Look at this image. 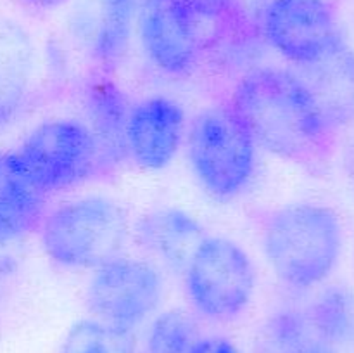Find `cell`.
I'll use <instances>...</instances> for the list:
<instances>
[{
  "label": "cell",
  "instance_id": "obj_1",
  "mask_svg": "<svg viewBox=\"0 0 354 353\" xmlns=\"http://www.w3.org/2000/svg\"><path fill=\"white\" fill-rule=\"evenodd\" d=\"M232 107L256 144L304 168H324L337 132L328 125L296 71L259 68L242 76Z\"/></svg>",
  "mask_w": 354,
  "mask_h": 353
},
{
  "label": "cell",
  "instance_id": "obj_2",
  "mask_svg": "<svg viewBox=\"0 0 354 353\" xmlns=\"http://www.w3.org/2000/svg\"><path fill=\"white\" fill-rule=\"evenodd\" d=\"M344 228L332 208L315 203L283 206L263 228V249L275 275L294 289L328 279L341 260Z\"/></svg>",
  "mask_w": 354,
  "mask_h": 353
},
{
  "label": "cell",
  "instance_id": "obj_3",
  "mask_svg": "<svg viewBox=\"0 0 354 353\" xmlns=\"http://www.w3.org/2000/svg\"><path fill=\"white\" fill-rule=\"evenodd\" d=\"M41 244L52 262L71 269H97L123 253L130 220L107 197H82L55 208L40 225Z\"/></svg>",
  "mask_w": 354,
  "mask_h": 353
},
{
  "label": "cell",
  "instance_id": "obj_4",
  "mask_svg": "<svg viewBox=\"0 0 354 353\" xmlns=\"http://www.w3.org/2000/svg\"><path fill=\"white\" fill-rule=\"evenodd\" d=\"M256 141L232 106L207 107L189 134V159L201 185L228 199L244 189L256 166Z\"/></svg>",
  "mask_w": 354,
  "mask_h": 353
},
{
  "label": "cell",
  "instance_id": "obj_5",
  "mask_svg": "<svg viewBox=\"0 0 354 353\" xmlns=\"http://www.w3.org/2000/svg\"><path fill=\"white\" fill-rule=\"evenodd\" d=\"M189 298L211 320L237 318L252 300L256 270L248 253L225 237H204L185 266Z\"/></svg>",
  "mask_w": 354,
  "mask_h": 353
},
{
  "label": "cell",
  "instance_id": "obj_6",
  "mask_svg": "<svg viewBox=\"0 0 354 353\" xmlns=\"http://www.w3.org/2000/svg\"><path fill=\"white\" fill-rule=\"evenodd\" d=\"M17 152L47 194L76 185L99 168L92 132L75 120L40 123L30 132Z\"/></svg>",
  "mask_w": 354,
  "mask_h": 353
},
{
  "label": "cell",
  "instance_id": "obj_7",
  "mask_svg": "<svg viewBox=\"0 0 354 353\" xmlns=\"http://www.w3.org/2000/svg\"><path fill=\"white\" fill-rule=\"evenodd\" d=\"M261 30L266 42L296 66L317 61L344 40L328 0H268Z\"/></svg>",
  "mask_w": 354,
  "mask_h": 353
},
{
  "label": "cell",
  "instance_id": "obj_8",
  "mask_svg": "<svg viewBox=\"0 0 354 353\" xmlns=\"http://www.w3.org/2000/svg\"><path fill=\"white\" fill-rule=\"evenodd\" d=\"M162 280L147 262L118 258L97 266L86 289L90 311L99 320L133 329L158 308Z\"/></svg>",
  "mask_w": 354,
  "mask_h": 353
},
{
  "label": "cell",
  "instance_id": "obj_9",
  "mask_svg": "<svg viewBox=\"0 0 354 353\" xmlns=\"http://www.w3.org/2000/svg\"><path fill=\"white\" fill-rule=\"evenodd\" d=\"M201 21L180 0H140L137 28L147 57L169 75L189 71L201 51Z\"/></svg>",
  "mask_w": 354,
  "mask_h": 353
},
{
  "label": "cell",
  "instance_id": "obj_10",
  "mask_svg": "<svg viewBox=\"0 0 354 353\" xmlns=\"http://www.w3.org/2000/svg\"><path fill=\"white\" fill-rule=\"evenodd\" d=\"M185 132L182 106L165 96L135 104L127 125L128 154L147 170H162L173 161Z\"/></svg>",
  "mask_w": 354,
  "mask_h": 353
},
{
  "label": "cell",
  "instance_id": "obj_11",
  "mask_svg": "<svg viewBox=\"0 0 354 353\" xmlns=\"http://www.w3.org/2000/svg\"><path fill=\"white\" fill-rule=\"evenodd\" d=\"M48 196L19 152H0V242L19 241L40 227Z\"/></svg>",
  "mask_w": 354,
  "mask_h": 353
},
{
  "label": "cell",
  "instance_id": "obj_12",
  "mask_svg": "<svg viewBox=\"0 0 354 353\" xmlns=\"http://www.w3.org/2000/svg\"><path fill=\"white\" fill-rule=\"evenodd\" d=\"M296 75L306 85L325 120L335 132L354 121V51L342 40L310 64L297 66Z\"/></svg>",
  "mask_w": 354,
  "mask_h": 353
},
{
  "label": "cell",
  "instance_id": "obj_13",
  "mask_svg": "<svg viewBox=\"0 0 354 353\" xmlns=\"http://www.w3.org/2000/svg\"><path fill=\"white\" fill-rule=\"evenodd\" d=\"M90 132L97 144L99 166L118 165L128 154L127 125L130 104L123 90L107 76L90 80L85 90Z\"/></svg>",
  "mask_w": 354,
  "mask_h": 353
},
{
  "label": "cell",
  "instance_id": "obj_14",
  "mask_svg": "<svg viewBox=\"0 0 354 353\" xmlns=\"http://www.w3.org/2000/svg\"><path fill=\"white\" fill-rule=\"evenodd\" d=\"M33 42L19 23L0 19V132L19 116L33 78Z\"/></svg>",
  "mask_w": 354,
  "mask_h": 353
},
{
  "label": "cell",
  "instance_id": "obj_15",
  "mask_svg": "<svg viewBox=\"0 0 354 353\" xmlns=\"http://www.w3.org/2000/svg\"><path fill=\"white\" fill-rule=\"evenodd\" d=\"M142 244L175 270H183L206 235L199 221L176 208L151 211L138 221Z\"/></svg>",
  "mask_w": 354,
  "mask_h": 353
},
{
  "label": "cell",
  "instance_id": "obj_16",
  "mask_svg": "<svg viewBox=\"0 0 354 353\" xmlns=\"http://www.w3.org/2000/svg\"><path fill=\"white\" fill-rule=\"evenodd\" d=\"M140 0H95L90 19V42L104 73L116 68L130 45Z\"/></svg>",
  "mask_w": 354,
  "mask_h": 353
},
{
  "label": "cell",
  "instance_id": "obj_17",
  "mask_svg": "<svg viewBox=\"0 0 354 353\" xmlns=\"http://www.w3.org/2000/svg\"><path fill=\"white\" fill-rule=\"evenodd\" d=\"M315 338L332 346L354 341V293L344 286H328L306 314Z\"/></svg>",
  "mask_w": 354,
  "mask_h": 353
},
{
  "label": "cell",
  "instance_id": "obj_18",
  "mask_svg": "<svg viewBox=\"0 0 354 353\" xmlns=\"http://www.w3.org/2000/svg\"><path fill=\"white\" fill-rule=\"evenodd\" d=\"M135 345L133 329L83 318L69 327L59 353H133Z\"/></svg>",
  "mask_w": 354,
  "mask_h": 353
},
{
  "label": "cell",
  "instance_id": "obj_19",
  "mask_svg": "<svg viewBox=\"0 0 354 353\" xmlns=\"http://www.w3.org/2000/svg\"><path fill=\"white\" fill-rule=\"evenodd\" d=\"M199 327L190 314L166 310L156 317L147 336L149 353H192L199 341Z\"/></svg>",
  "mask_w": 354,
  "mask_h": 353
},
{
  "label": "cell",
  "instance_id": "obj_20",
  "mask_svg": "<svg viewBox=\"0 0 354 353\" xmlns=\"http://www.w3.org/2000/svg\"><path fill=\"white\" fill-rule=\"evenodd\" d=\"M201 19H227L237 9L239 0H180Z\"/></svg>",
  "mask_w": 354,
  "mask_h": 353
},
{
  "label": "cell",
  "instance_id": "obj_21",
  "mask_svg": "<svg viewBox=\"0 0 354 353\" xmlns=\"http://www.w3.org/2000/svg\"><path fill=\"white\" fill-rule=\"evenodd\" d=\"M192 353H242L232 339L221 336H207L201 338L194 346Z\"/></svg>",
  "mask_w": 354,
  "mask_h": 353
},
{
  "label": "cell",
  "instance_id": "obj_22",
  "mask_svg": "<svg viewBox=\"0 0 354 353\" xmlns=\"http://www.w3.org/2000/svg\"><path fill=\"white\" fill-rule=\"evenodd\" d=\"M290 353H339V352L335 346L328 345V343L320 341V339L317 338H310L308 341H304L303 345H299Z\"/></svg>",
  "mask_w": 354,
  "mask_h": 353
},
{
  "label": "cell",
  "instance_id": "obj_23",
  "mask_svg": "<svg viewBox=\"0 0 354 353\" xmlns=\"http://www.w3.org/2000/svg\"><path fill=\"white\" fill-rule=\"evenodd\" d=\"M19 2L35 10H52L61 7L66 0H19Z\"/></svg>",
  "mask_w": 354,
  "mask_h": 353
}]
</instances>
